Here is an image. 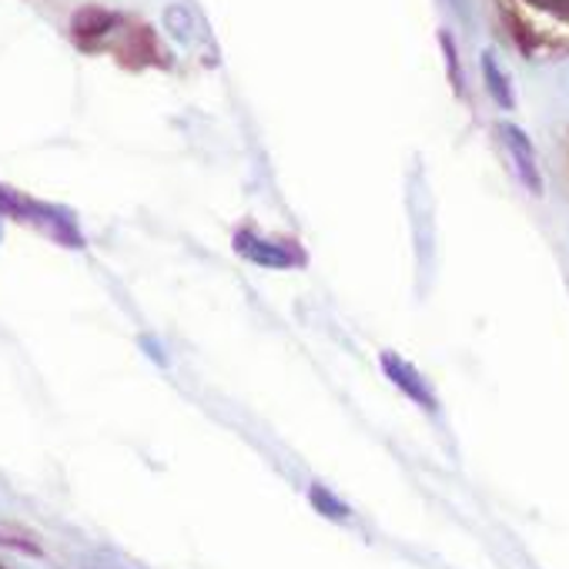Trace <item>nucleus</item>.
Returning a JSON list of instances; mask_svg holds the SVG:
<instances>
[{"mask_svg":"<svg viewBox=\"0 0 569 569\" xmlns=\"http://www.w3.org/2000/svg\"><path fill=\"white\" fill-rule=\"evenodd\" d=\"M379 362H382V372H386V379H392V386L399 389V392H406L412 402H419L426 412H432L436 409V396L429 392V386H426V379L406 362V359H399V356H392V352H382L379 356Z\"/></svg>","mask_w":569,"mask_h":569,"instance_id":"obj_1","label":"nucleus"},{"mask_svg":"<svg viewBox=\"0 0 569 569\" xmlns=\"http://www.w3.org/2000/svg\"><path fill=\"white\" fill-rule=\"evenodd\" d=\"M234 251L244 254L248 261L261 264V268H292L302 261V254H292V251H284L281 244H271V241H261L254 234H238L234 238Z\"/></svg>","mask_w":569,"mask_h":569,"instance_id":"obj_2","label":"nucleus"},{"mask_svg":"<svg viewBox=\"0 0 569 569\" xmlns=\"http://www.w3.org/2000/svg\"><path fill=\"white\" fill-rule=\"evenodd\" d=\"M509 144H512V154H516V161H519L522 181L539 194L542 181H539V174H536V168H532V151H529V144L522 141V134H519V131H509Z\"/></svg>","mask_w":569,"mask_h":569,"instance_id":"obj_3","label":"nucleus"},{"mask_svg":"<svg viewBox=\"0 0 569 569\" xmlns=\"http://www.w3.org/2000/svg\"><path fill=\"white\" fill-rule=\"evenodd\" d=\"M309 499H312V506L322 512V516H329V519H349V506L342 502V499H336L326 486H319V482H312L309 486Z\"/></svg>","mask_w":569,"mask_h":569,"instance_id":"obj_4","label":"nucleus"}]
</instances>
